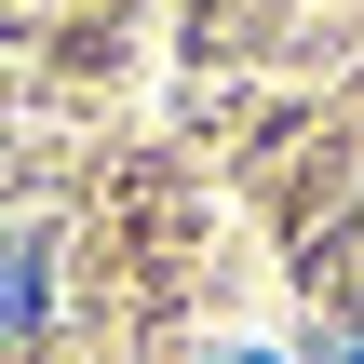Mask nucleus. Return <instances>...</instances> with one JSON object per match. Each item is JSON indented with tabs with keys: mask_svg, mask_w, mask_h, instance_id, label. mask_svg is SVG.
I'll return each instance as SVG.
<instances>
[{
	"mask_svg": "<svg viewBox=\"0 0 364 364\" xmlns=\"http://www.w3.org/2000/svg\"><path fill=\"white\" fill-rule=\"evenodd\" d=\"M41 297H54V284H41V243H27V230H0V338H27V324H41Z\"/></svg>",
	"mask_w": 364,
	"mask_h": 364,
	"instance_id": "obj_1",
	"label": "nucleus"
},
{
	"mask_svg": "<svg viewBox=\"0 0 364 364\" xmlns=\"http://www.w3.org/2000/svg\"><path fill=\"white\" fill-rule=\"evenodd\" d=\"M324 364H364V324H351V338H338V351H324Z\"/></svg>",
	"mask_w": 364,
	"mask_h": 364,
	"instance_id": "obj_2",
	"label": "nucleus"
}]
</instances>
